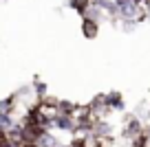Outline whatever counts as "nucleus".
Returning <instances> with one entry per match:
<instances>
[{"instance_id":"nucleus-1","label":"nucleus","mask_w":150,"mask_h":147,"mask_svg":"<svg viewBox=\"0 0 150 147\" xmlns=\"http://www.w3.org/2000/svg\"><path fill=\"white\" fill-rule=\"evenodd\" d=\"M51 125H55L57 130H64V132H73L77 127V121L73 116H62V114H53L51 116Z\"/></svg>"},{"instance_id":"nucleus-2","label":"nucleus","mask_w":150,"mask_h":147,"mask_svg":"<svg viewBox=\"0 0 150 147\" xmlns=\"http://www.w3.org/2000/svg\"><path fill=\"white\" fill-rule=\"evenodd\" d=\"M82 33H84L88 40L97 37V20H93V18H84V24H82Z\"/></svg>"},{"instance_id":"nucleus-3","label":"nucleus","mask_w":150,"mask_h":147,"mask_svg":"<svg viewBox=\"0 0 150 147\" xmlns=\"http://www.w3.org/2000/svg\"><path fill=\"white\" fill-rule=\"evenodd\" d=\"M106 99V108H112V110H124V99L119 92H110V94L104 97Z\"/></svg>"},{"instance_id":"nucleus-4","label":"nucleus","mask_w":150,"mask_h":147,"mask_svg":"<svg viewBox=\"0 0 150 147\" xmlns=\"http://www.w3.org/2000/svg\"><path fill=\"white\" fill-rule=\"evenodd\" d=\"M69 147H86V138H75Z\"/></svg>"},{"instance_id":"nucleus-5","label":"nucleus","mask_w":150,"mask_h":147,"mask_svg":"<svg viewBox=\"0 0 150 147\" xmlns=\"http://www.w3.org/2000/svg\"><path fill=\"white\" fill-rule=\"evenodd\" d=\"M35 90H38V94H40V97L47 94V86H44V83H35Z\"/></svg>"},{"instance_id":"nucleus-6","label":"nucleus","mask_w":150,"mask_h":147,"mask_svg":"<svg viewBox=\"0 0 150 147\" xmlns=\"http://www.w3.org/2000/svg\"><path fill=\"white\" fill-rule=\"evenodd\" d=\"M97 127H104V134H108V125H106V123H104V125L99 123ZM95 134H97V136H102V130H97V132H95Z\"/></svg>"},{"instance_id":"nucleus-7","label":"nucleus","mask_w":150,"mask_h":147,"mask_svg":"<svg viewBox=\"0 0 150 147\" xmlns=\"http://www.w3.org/2000/svg\"><path fill=\"white\" fill-rule=\"evenodd\" d=\"M146 13L150 15V2H146Z\"/></svg>"}]
</instances>
